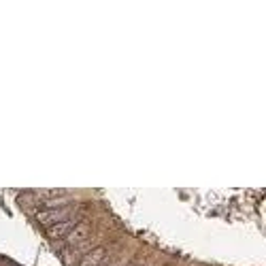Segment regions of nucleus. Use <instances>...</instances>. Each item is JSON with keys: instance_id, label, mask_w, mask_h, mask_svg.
Listing matches in <instances>:
<instances>
[{"instance_id": "7ed1b4c3", "label": "nucleus", "mask_w": 266, "mask_h": 266, "mask_svg": "<svg viewBox=\"0 0 266 266\" xmlns=\"http://www.w3.org/2000/svg\"><path fill=\"white\" fill-rule=\"evenodd\" d=\"M77 226V220H66V222H62V224H56V226H51L49 230H47V234L51 236V239H62V236H68V232Z\"/></svg>"}, {"instance_id": "20e7f679", "label": "nucleus", "mask_w": 266, "mask_h": 266, "mask_svg": "<svg viewBox=\"0 0 266 266\" xmlns=\"http://www.w3.org/2000/svg\"><path fill=\"white\" fill-rule=\"evenodd\" d=\"M104 256H106V249L104 247H98V249H94L92 253H87L85 260L81 262V266H96V264L102 262Z\"/></svg>"}, {"instance_id": "39448f33", "label": "nucleus", "mask_w": 266, "mask_h": 266, "mask_svg": "<svg viewBox=\"0 0 266 266\" xmlns=\"http://www.w3.org/2000/svg\"><path fill=\"white\" fill-rule=\"evenodd\" d=\"M132 266H145V264H143V262H141V260H139V262H134Z\"/></svg>"}, {"instance_id": "f03ea898", "label": "nucleus", "mask_w": 266, "mask_h": 266, "mask_svg": "<svg viewBox=\"0 0 266 266\" xmlns=\"http://www.w3.org/2000/svg\"><path fill=\"white\" fill-rule=\"evenodd\" d=\"M87 236H90V224L81 222V224H77V226L68 232L66 241H68V245H77V243H81V241H85Z\"/></svg>"}, {"instance_id": "f257e3e1", "label": "nucleus", "mask_w": 266, "mask_h": 266, "mask_svg": "<svg viewBox=\"0 0 266 266\" xmlns=\"http://www.w3.org/2000/svg\"><path fill=\"white\" fill-rule=\"evenodd\" d=\"M37 220L39 224H43V226H56V224H62L70 220V209L68 206H64V209H45V211H39L37 213Z\"/></svg>"}]
</instances>
